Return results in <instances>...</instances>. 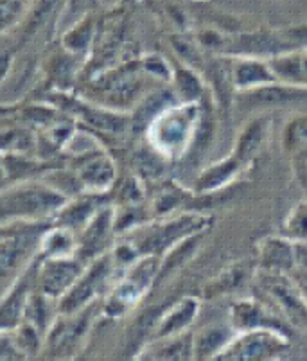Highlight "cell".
Segmentation results:
<instances>
[{
  "label": "cell",
  "mask_w": 307,
  "mask_h": 361,
  "mask_svg": "<svg viewBox=\"0 0 307 361\" xmlns=\"http://www.w3.org/2000/svg\"><path fill=\"white\" fill-rule=\"evenodd\" d=\"M68 196L58 191L49 182L20 180L0 191V228L16 223L36 225L45 219H54Z\"/></svg>",
  "instance_id": "obj_1"
},
{
  "label": "cell",
  "mask_w": 307,
  "mask_h": 361,
  "mask_svg": "<svg viewBox=\"0 0 307 361\" xmlns=\"http://www.w3.org/2000/svg\"><path fill=\"white\" fill-rule=\"evenodd\" d=\"M203 103H176L165 108L146 128L148 144L168 160H180L191 151L200 128Z\"/></svg>",
  "instance_id": "obj_2"
},
{
  "label": "cell",
  "mask_w": 307,
  "mask_h": 361,
  "mask_svg": "<svg viewBox=\"0 0 307 361\" xmlns=\"http://www.w3.org/2000/svg\"><path fill=\"white\" fill-rule=\"evenodd\" d=\"M158 270L160 255H140L113 284L112 291L103 304L104 314L110 318H119L128 313L155 286Z\"/></svg>",
  "instance_id": "obj_3"
},
{
  "label": "cell",
  "mask_w": 307,
  "mask_h": 361,
  "mask_svg": "<svg viewBox=\"0 0 307 361\" xmlns=\"http://www.w3.org/2000/svg\"><path fill=\"white\" fill-rule=\"evenodd\" d=\"M97 307H99V300L88 304L83 310L74 311V313H58L45 334L42 350H45L51 357H70L72 354L77 353L83 345L87 334L90 333V327L97 314Z\"/></svg>",
  "instance_id": "obj_4"
},
{
  "label": "cell",
  "mask_w": 307,
  "mask_h": 361,
  "mask_svg": "<svg viewBox=\"0 0 307 361\" xmlns=\"http://www.w3.org/2000/svg\"><path fill=\"white\" fill-rule=\"evenodd\" d=\"M212 225V218L205 212H182V214L158 221L140 241H133L142 255H162L182 239L192 234L207 232Z\"/></svg>",
  "instance_id": "obj_5"
},
{
  "label": "cell",
  "mask_w": 307,
  "mask_h": 361,
  "mask_svg": "<svg viewBox=\"0 0 307 361\" xmlns=\"http://www.w3.org/2000/svg\"><path fill=\"white\" fill-rule=\"evenodd\" d=\"M292 341L284 331L250 329L237 331L215 360L223 361H264L280 357L289 350Z\"/></svg>",
  "instance_id": "obj_6"
},
{
  "label": "cell",
  "mask_w": 307,
  "mask_h": 361,
  "mask_svg": "<svg viewBox=\"0 0 307 361\" xmlns=\"http://www.w3.org/2000/svg\"><path fill=\"white\" fill-rule=\"evenodd\" d=\"M115 262L110 252L99 255L92 262L84 266L83 274L80 275L70 290L58 300V313L67 314L74 311L83 310L84 306L99 300L101 293L112 282L113 271H115Z\"/></svg>",
  "instance_id": "obj_7"
},
{
  "label": "cell",
  "mask_w": 307,
  "mask_h": 361,
  "mask_svg": "<svg viewBox=\"0 0 307 361\" xmlns=\"http://www.w3.org/2000/svg\"><path fill=\"white\" fill-rule=\"evenodd\" d=\"M257 282L261 290L273 302V306L293 327H307V300L295 279L289 277V274L261 270Z\"/></svg>",
  "instance_id": "obj_8"
},
{
  "label": "cell",
  "mask_w": 307,
  "mask_h": 361,
  "mask_svg": "<svg viewBox=\"0 0 307 361\" xmlns=\"http://www.w3.org/2000/svg\"><path fill=\"white\" fill-rule=\"evenodd\" d=\"M38 266H40V255L36 252L35 257L16 275L15 282H11L9 290L0 298V334L11 333L16 326H20L24 322L27 302L32 291L36 290Z\"/></svg>",
  "instance_id": "obj_9"
},
{
  "label": "cell",
  "mask_w": 307,
  "mask_h": 361,
  "mask_svg": "<svg viewBox=\"0 0 307 361\" xmlns=\"http://www.w3.org/2000/svg\"><path fill=\"white\" fill-rule=\"evenodd\" d=\"M77 254L76 257L84 264L92 262L99 255L106 254L108 245L115 232V209L103 205L90 221L77 232Z\"/></svg>",
  "instance_id": "obj_10"
},
{
  "label": "cell",
  "mask_w": 307,
  "mask_h": 361,
  "mask_svg": "<svg viewBox=\"0 0 307 361\" xmlns=\"http://www.w3.org/2000/svg\"><path fill=\"white\" fill-rule=\"evenodd\" d=\"M84 262L77 257L65 259H44L40 257L38 275H36V288L47 297L60 300L72 288V284L80 279L84 270Z\"/></svg>",
  "instance_id": "obj_11"
},
{
  "label": "cell",
  "mask_w": 307,
  "mask_h": 361,
  "mask_svg": "<svg viewBox=\"0 0 307 361\" xmlns=\"http://www.w3.org/2000/svg\"><path fill=\"white\" fill-rule=\"evenodd\" d=\"M80 160L81 166L76 169V178L83 195L103 196L112 191L117 180V167L106 151L101 149Z\"/></svg>",
  "instance_id": "obj_12"
},
{
  "label": "cell",
  "mask_w": 307,
  "mask_h": 361,
  "mask_svg": "<svg viewBox=\"0 0 307 361\" xmlns=\"http://www.w3.org/2000/svg\"><path fill=\"white\" fill-rule=\"evenodd\" d=\"M236 101L248 108H279L287 104L307 103V88L273 81L253 90L236 92Z\"/></svg>",
  "instance_id": "obj_13"
},
{
  "label": "cell",
  "mask_w": 307,
  "mask_h": 361,
  "mask_svg": "<svg viewBox=\"0 0 307 361\" xmlns=\"http://www.w3.org/2000/svg\"><path fill=\"white\" fill-rule=\"evenodd\" d=\"M40 234L35 232H18L15 235H9L8 239L0 243V282L9 281L11 277L18 275L20 268H25L32 257H29V252L32 248L38 250V241Z\"/></svg>",
  "instance_id": "obj_14"
},
{
  "label": "cell",
  "mask_w": 307,
  "mask_h": 361,
  "mask_svg": "<svg viewBox=\"0 0 307 361\" xmlns=\"http://www.w3.org/2000/svg\"><path fill=\"white\" fill-rule=\"evenodd\" d=\"M201 302L200 298L194 295H187L176 300L173 306L164 310L160 313L156 326L153 329V340L158 338H168L175 336V334L187 333L189 326L196 320V317L200 314Z\"/></svg>",
  "instance_id": "obj_15"
},
{
  "label": "cell",
  "mask_w": 307,
  "mask_h": 361,
  "mask_svg": "<svg viewBox=\"0 0 307 361\" xmlns=\"http://www.w3.org/2000/svg\"><path fill=\"white\" fill-rule=\"evenodd\" d=\"M230 326L234 331H250V329H277L286 333L282 322L273 317L266 306L253 298H241L234 302L230 307Z\"/></svg>",
  "instance_id": "obj_16"
},
{
  "label": "cell",
  "mask_w": 307,
  "mask_h": 361,
  "mask_svg": "<svg viewBox=\"0 0 307 361\" xmlns=\"http://www.w3.org/2000/svg\"><path fill=\"white\" fill-rule=\"evenodd\" d=\"M272 131V119L268 116H257L248 121L234 140L232 153L241 160L244 167L256 160V157L263 151L268 137Z\"/></svg>",
  "instance_id": "obj_17"
},
{
  "label": "cell",
  "mask_w": 307,
  "mask_h": 361,
  "mask_svg": "<svg viewBox=\"0 0 307 361\" xmlns=\"http://www.w3.org/2000/svg\"><path fill=\"white\" fill-rule=\"evenodd\" d=\"M230 78L232 87L236 92L253 90V88L277 81L268 60L256 58V56H239L237 60H234L230 68Z\"/></svg>",
  "instance_id": "obj_18"
},
{
  "label": "cell",
  "mask_w": 307,
  "mask_h": 361,
  "mask_svg": "<svg viewBox=\"0 0 307 361\" xmlns=\"http://www.w3.org/2000/svg\"><path fill=\"white\" fill-rule=\"evenodd\" d=\"M259 268L266 271L292 274L295 268V243L284 235H270L257 248Z\"/></svg>",
  "instance_id": "obj_19"
},
{
  "label": "cell",
  "mask_w": 307,
  "mask_h": 361,
  "mask_svg": "<svg viewBox=\"0 0 307 361\" xmlns=\"http://www.w3.org/2000/svg\"><path fill=\"white\" fill-rule=\"evenodd\" d=\"M243 169L244 166L241 164V160L234 153H230L223 160H218V162L211 164L201 171V175L198 176V182L194 185V191L198 195H214L220 189H225L228 183H232V180L237 178Z\"/></svg>",
  "instance_id": "obj_20"
},
{
  "label": "cell",
  "mask_w": 307,
  "mask_h": 361,
  "mask_svg": "<svg viewBox=\"0 0 307 361\" xmlns=\"http://www.w3.org/2000/svg\"><path fill=\"white\" fill-rule=\"evenodd\" d=\"M275 80L307 88V49H292L268 58Z\"/></svg>",
  "instance_id": "obj_21"
},
{
  "label": "cell",
  "mask_w": 307,
  "mask_h": 361,
  "mask_svg": "<svg viewBox=\"0 0 307 361\" xmlns=\"http://www.w3.org/2000/svg\"><path fill=\"white\" fill-rule=\"evenodd\" d=\"M140 350H142V353L137 354V357H140V360H158V361L194 360V357H192V336L189 333L151 340L148 347H144V349Z\"/></svg>",
  "instance_id": "obj_22"
},
{
  "label": "cell",
  "mask_w": 307,
  "mask_h": 361,
  "mask_svg": "<svg viewBox=\"0 0 307 361\" xmlns=\"http://www.w3.org/2000/svg\"><path fill=\"white\" fill-rule=\"evenodd\" d=\"M205 234L207 232H200V234H192L189 238L182 239L171 246L162 257H160V270L158 277H156V284H162L168 281L169 277L180 271L196 255V252L200 250L201 243H203Z\"/></svg>",
  "instance_id": "obj_23"
},
{
  "label": "cell",
  "mask_w": 307,
  "mask_h": 361,
  "mask_svg": "<svg viewBox=\"0 0 307 361\" xmlns=\"http://www.w3.org/2000/svg\"><path fill=\"white\" fill-rule=\"evenodd\" d=\"M77 234L63 225H54L45 231L38 241V255L44 259L76 257Z\"/></svg>",
  "instance_id": "obj_24"
},
{
  "label": "cell",
  "mask_w": 307,
  "mask_h": 361,
  "mask_svg": "<svg viewBox=\"0 0 307 361\" xmlns=\"http://www.w3.org/2000/svg\"><path fill=\"white\" fill-rule=\"evenodd\" d=\"M140 90H142V80L132 68L115 72L113 78H106L103 85V94L110 103L108 108L132 104L133 101H137Z\"/></svg>",
  "instance_id": "obj_25"
},
{
  "label": "cell",
  "mask_w": 307,
  "mask_h": 361,
  "mask_svg": "<svg viewBox=\"0 0 307 361\" xmlns=\"http://www.w3.org/2000/svg\"><path fill=\"white\" fill-rule=\"evenodd\" d=\"M99 196L97 195H87L80 196V198H72L65 203L56 214V225H63L70 231L77 232L87 225L90 219L96 216V212L101 209Z\"/></svg>",
  "instance_id": "obj_26"
},
{
  "label": "cell",
  "mask_w": 307,
  "mask_h": 361,
  "mask_svg": "<svg viewBox=\"0 0 307 361\" xmlns=\"http://www.w3.org/2000/svg\"><path fill=\"white\" fill-rule=\"evenodd\" d=\"M180 103L173 88H160V90L151 92L144 97L139 104L135 106V111L132 116V126L137 131H146L153 119L160 116L165 108L173 106V104Z\"/></svg>",
  "instance_id": "obj_27"
},
{
  "label": "cell",
  "mask_w": 307,
  "mask_h": 361,
  "mask_svg": "<svg viewBox=\"0 0 307 361\" xmlns=\"http://www.w3.org/2000/svg\"><path fill=\"white\" fill-rule=\"evenodd\" d=\"M236 331L232 326H211L192 336V357L194 360H215L227 347Z\"/></svg>",
  "instance_id": "obj_28"
},
{
  "label": "cell",
  "mask_w": 307,
  "mask_h": 361,
  "mask_svg": "<svg viewBox=\"0 0 307 361\" xmlns=\"http://www.w3.org/2000/svg\"><path fill=\"white\" fill-rule=\"evenodd\" d=\"M173 92L176 94L180 103L201 104L207 97V87L198 71L189 65H180L173 72Z\"/></svg>",
  "instance_id": "obj_29"
},
{
  "label": "cell",
  "mask_w": 307,
  "mask_h": 361,
  "mask_svg": "<svg viewBox=\"0 0 307 361\" xmlns=\"http://www.w3.org/2000/svg\"><path fill=\"white\" fill-rule=\"evenodd\" d=\"M94 35H96V22L90 15H84L83 18L68 25L65 35L61 36V44L67 52L81 56L92 45Z\"/></svg>",
  "instance_id": "obj_30"
},
{
  "label": "cell",
  "mask_w": 307,
  "mask_h": 361,
  "mask_svg": "<svg viewBox=\"0 0 307 361\" xmlns=\"http://www.w3.org/2000/svg\"><path fill=\"white\" fill-rule=\"evenodd\" d=\"M282 144L292 159L300 164L307 162V116L295 117L287 123L284 128Z\"/></svg>",
  "instance_id": "obj_31"
},
{
  "label": "cell",
  "mask_w": 307,
  "mask_h": 361,
  "mask_svg": "<svg viewBox=\"0 0 307 361\" xmlns=\"http://www.w3.org/2000/svg\"><path fill=\"white\" fill-rule=\"evenodd\" d=\"M280 235L293 243H307V200H300L289 209L280 226Z\"/></svg>",
  "instance_id": "obj_32"
},
{
  "label": "cell",
  "mask_w": 307,
  "mask_h": 361,
  "mask_svg": "<svg viewBox=\"0 0 307 361\" xmlns=\"http://www.w3.org/2000/svg\"><path fill=\"white\" fill-rule=\"evenodd\" d=\"M13 333V343L18 349V353L24 357L36 356L38 353H42L44 349V340L45 334L42 333L38 327H35L29 322H22L20 326H16Z\"/></svg>",
  "instance_id": "obj_33"
},
{
  "label": "cell",
  "mask_w": 307,
  "mask_h": 361,
  "mask_svg": "<svg viewBox=\"0 0 307 361\" xmlns=\"http://www.w3.org/2000/svg\"><path fill=\"white\" fill-rule=\"evenodd\" d=\"M244 277H246V266L243 262H234L232 266H228L227 270L221 271L218 277L212 279L207 288H205V291H207L208 297L230 293V291H234L243 284Z\"/></svg>",
  "instance_id": "obj_34"
},
{
  "label": "cell",
  "mask_w": 307,
  "mask_h": 361,
  "mask_svg": "<svg viewBox=\"0 0 307 361\" xmlns=\"http://www.w3.org/2000/svg\"><path fill=\"white\" fill-rule=\"evenodd\" d=\"M35 137L27 130H9L0 133V151L18 155V153H27L29 149H35Z\"/></svg>",
  "instance_id": "obj_35"
},
{
  "label": "cell",
  "mask_w": 307,
  "mask_h": 361,
  "mask_svg": "<svg viewBox=\"0 0 307 361\" xmlns=\"http://www.w3.org/2000/svg\"><path fill=\"white\" fill-rule=\"evenodd\" d=\"M164 157L156 153L151 146L148 144V147H144V151L137 153V169H139V176L144 178H158L162 173H164Z\"/></svg>",
  "instance_id": "obj_36"
},
{
  "label": "cell",
  "mask_w": 307,
  "mask_h": 361,
  "mask_svg": "<svg viewBox=\"0 0 307 361\" xmlns=\"http://www.w3.org/2000/svg\"><path fill=\"white\" fill-rule=\"evenodd\" d=\"M185 200V192L178 187H171V189H165V191L160 192L158 196L153 202V214L156 218H168L176 207Z\"/></svg>",
  "instance_id": "obj_37"
},
{
  "label": "cell",
  "mask_w": 307,
  "mask_h": 361,
  "mask_svg": "<svg viewBox=\"0 0 307 361\" xmlns=\"http://www.w3.org/2000/svg\"><path fill=\"white\" fill-rule=\"evenodd\" d=\"M140 68L146 74L153 75V78H156L160 81H165V83H171L173 72H175V67H171L164 56L156 54V52L144 56V60L140 61Z\"/></svg>",
  "instance_id": "obj_38"
},
{
  "label": "cell",
  "mask_w": 307,
  "mask_h": 361,
  "mask_svg": "<svg viewBox=\"0 0 307 361\" xmlns=\"http://www.w3.org/2000/svg\"><path fill=\"white\" fill-rule=\"evenodd\" d=\"M25 15V0H0V35L22 20Z\"/></svg>",
  "instance_id": "obj_39"
},
{
  "label": "cell",
  "mask_w": 307,
  "mask_h": 361,
  "mask_svg": "<svg viewBox=\"0 0 307 361\" xmlns=\"http://www.w3.org/2000/svg\"><path fill=\"white\" fill-rule=\"evenodd\" d=\"M119 200L123 205H140V202L144 200V189L139 176H132V178L123 183Z\"/></svg>",
  "instance_id": "obj_40"
},
{
  "label": "cell",
  "mask_w": 307,
  "mask_h": 361,
  "mask_svg": "<svg viewBox=\"0 0 307 361\" xmlns=\"http://www.w3.org/2000/svg\"><path fill=\"white\" fill-rule=\"evenodd\" d=\"M306 178H307V171H306ZM306 189H307V182H306Z\"/></svg>",
  "instance_id": "obj_41"
},
{
  "label": "cell",
  "mask_w": 307,
  "mask_h": 361,
  "mask_svg": "<svg viewBox=\"0 0 307 361\" xmlns=\"http://www.w3.org/2000/svg\"><path fill=\"white\" fill-rule=\"evenodd\" d=\"M108 2H115V0H108Z\"/></svg>",
  "instance_id": "obj_42"
},
{
  "label": "cell",
  "mask_w": 307,
  "mask_h": 361,
  "mask_svg": "<svg viewBox=\"0 0 307 361\" xmlns=\"http://www.w3.org/2000/svg\"><path fill=\"white\" fill-rule=\"evenodd\" d=\"M306 171H307V162H306Z\"/></svg>",
  "instance_id": "obj_43"
}]
</instances>
